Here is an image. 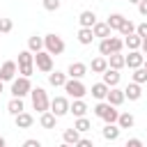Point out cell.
I'll return each mask as SVG.
<instances>
[{"label":"cell","mask_w":147,"mask_h":147,"mask_svg":"<svg viewBox=\"0 0 147 147\" xmlns=\"http://www.w3.org/2000/svg\"><path fill=\"white\" fill-rule=\"evenodd\" d=\"M30 99H32V108L39 115L46 113V110H51V99H48V94H46L44 87H32L30 90Z\"/></svg>","instance_id":"cell-1"},{"label":"cell","mask_w":147,"mask_h":147,"mask_svg":"<svg viewBox=\"0 0 147 147\" xmlns=\"http://www.w3.org/2000/svg\"><path fill=\"white\" fill-rule=\"evenodd\" d=\"M122 48H124V39H119V37L99 39V53H101L103 57H108V55H113V53H122Z\"/></svg>","instance_id":"cell-2"},{"label":"cell","mask_w":147,"mask_h":147,"mask_svg":"<svg viewBox=\"0 0 147 147\" xmlns=\"http://www.w3.org/2000/svg\"><path fill=\"white\" fill-rule=\"evenodd\" d=\"M64 39L60 37V34H55V32H48L46 37H44V51L46 53H51V55H62L64 53Z\"/></svg>","instance_id":"cell-3"},{"label":"cell","mask_w":147,"mask_h":147,"mask_svg":"<svg viewBox=\"0 0 147 147\" xmlns=\"http://www.w3.org/2000/svg\"><path fill=\"white\" fill-rule=\"evenodd\" d=\"M16 64H18V74L25 76V78H30V76L34 74V53H30V51H21Z\"/></svg>","instance_id":"cell-4"},{"label":"cell","mask_w":147,"mask_h":147,"mask_svg":"<svg viewBox=\"0 0 147 147\" xmlns=\"http://www.w3.org/2000/svg\"><path fill=\"white\" fill-rule=\"evenodd\" d=\"M62 87H64L67 96H71V99H83V96L87 94V87H85L83 80H78V78H67V83H64Z\"/></svg>","instance_id":"cell-5"},{"label":"cell","mask_w":147,"mask_h":147,"mask_svg":"<svg viewBox=\"0 0 147 147\" xmlns=\"http://www.w3.org/2000/svg\"><path fill=\"white\" fill-rule=\"evenodd\" d=\"M30 90H32V83H30V78H25V76H18V78H14L11 80V96H18V99H23V96H28L30 94Z\"/></svg>","instance_id":"cell-6"},{"label":"cell","mask_w":147,"mask_h":147,"mask_svg":"<svg viewBox=\"0 0 147 147\" xmlns=\"http://www.w3.org/2000/svg\"><path fill=\"white\" fill-rule=\"evenodd\" d=\"M34 67H37L41 74H51V71H53V55L46 53V51L34 53Z\"/></svg>","instance_id":"cell-7"},{"label":"cell","mask_w":147,"mask_h":147,"mask_svg":"<svg viewBox=\"0 0 147 147\" xmlns=\"http://www.w3.org/2000/svg\"><path fill=\"white\" fill-rule=\"evenodd\" d=\"M51 113L60 119V117H64V115H69V99L67 96H55V99H51Z\"/></svg>","instance_id":"cell-8"},{"label":"cell","mask_w":147,"mask_h":147,"mask_svg":"<svg viewBox=\"0 0 147 147\" xmlns=\"http://www.w3.org/2000/svg\"><path fill=\"white\" fill-rule=\"evenodd\" d=\"M16 74H18V64L14 60H7V62L0 64V80L2 83H11L16 78Z\"/></svg>","instance_id":"cell-9"},{"label":"cell","mask_w":147,"mask_h":147,"mask_svg":"<svg viewBox=\"0 0 147 147\" xmlns=\"http://www.w3.org/2000/svg\"><path fill=\"white\" fill-rule=\"evenodd\" d=\"M106 101H108L110 106L119 108V106L126 101V96H124V90H119V87H110V90H108V94H106Z\"/></svg>","instance_id":"cell-10"},{"label":"cell","mask_w":147,"mask_h":147,"mask_svg":"<svg viewBox=\"0 0 147 147\" xmlns=\"http://www.w3.org/2000/svg\"><path fill=\"white\" fill-rule=\"evenodd\" d=\"M142 62H145V55L140 51H129V55H124V64L129 69H138L142 67Z\"/></svg>","instance_id":"cell-11"},{"label":"cell","mask_w":147,"mask_h":147,"mask_svg":"<svg viewBox=\"0 0 147 147\" xmlns=\"http://www.w3.org/2000/svg\"><path fill=\"white\" fill-rule=\"evenodd\" d=\"M85 74H87V64H85V62H71V64L67 67V76H69V78H78V80H83Z\"/></svg>","instance_id":"cell-12"},{"label":"cell","mask_w":147,"mask_h":147,"mask_svg":"<svg viewBox=\"0 0 147 147\" xmlns=\"http://www.w3.org/2000/svg\"><path fill=\"white\" fill-rule=\"evenodd\" d=\"M101 76H103V83H106L108 87H117V85H119V80H122V74H119L117 69H110V67H108Z\"/></svg>","instance_id":"cell-13"},{"label":"cell","mask_w":147,"mask_h":147,"mask_svg":"<svg viewBox=\"0 0 147 147\" xmlns=\"http://www.w3.org/2000/svg\"><path fill=\"white\" fill-rule=\"evenodd\" d=\"M124 96L129 99V101H138L140 96H142V85H138V83H129L126 87H124Z\"/></svg>","instance_id":"cell-14"},{"label":"cell","mask_w":147,"mask_h":147,"mask_svg":"<svg viewBox=\"0 0 147 147\" xmlns=\"http://www.w3.org/2000/svg\"><path fill=\"white\" fill-rule=\"evenodd\" d=\"M14 124H16V129H30L32 124H34V117L30 115V113H18V115H14Z\"/></svg>","instance_id":"cell-15"},{"label":"cell","mask_w":147,"mask_h":147,"mask_svg":"<svg viewBox=\"0 0 147 147\" xmlns=\"http://www.w3.org/2000/svg\"><path fill=\"white\" fill-rule=\"evenodd\" d=\"M69 113L74 117H85L87 115V103L83 99H74V103H69Z\"/></svg>","instance_id":"cell-16"},{"label":"cell","mask_w":147,"mask_h":147,"mask_svg":"<svg viewBox=\"0 0 147 147\" xmlns=\"http://www.w3.org/2000/svg\"><path fill=\"white\" fill-rule=\"evenodd\" d=\"M78 23H80V28H92L96 23V14L92 9H85V11L78 14Z\"/></svg>","instance_id":"cell-17"},{"label":"cell","mask_w":147,"mask_h":147,"mask_svg":"<svg viewBox=\"0 0 147 147\" xmlns=\"http://www.w3.org/2000/svg\"><path fill=\"white\" fill-rule=\"evenodd\" d=\"M92 32H94V39H96V37H99V39L113 37V30L108 28V23H101V21H96V23L92 25Z\"/></svg>","instance_id":"cell-18"},{"label":"cell","mask_w":147,"mask_h":147,"mask_svg":"<svg viewBox=\"0 0 147 147\" xmlns=\"http://www.w3.org/2000/svg\"><path fill=\"white\" fill-rule=\"evenodd\" d=\"M108 90H110V87H108L103 80H101V83H94V85L90 87V92H92V96H94L96 101H106V94H108Z\"/></svg>","instance_id":"cell-19"},{"label":"cell","mask_w":147,"mask_h":147,"mask_svg":"<svg viewBox=\"0 0 147 147\" xmlns=\"http://www.w3.org/2000/svg\"><path fill=\"white\" fill-rule=\"evenodd\" d=\"M76 39H78V44H83V46H90V44L94 41V32H92V28H78V34H76Z\"/></svg>","instance_id":"cell-20"},{"label":"cell","mask_w":147,"mask_h":147,"mask_svg":"<svg viewBox=\"0 0 147 147\" xmlns=\"http://www.w3.org/2000/svg\"><path fill=\"white\" fill-rule=\"evenodd\" d=\"M119 133H122V129H119L117 124H106V126L101 129V136H103L106 140H110V142H113V140H117V138H119Z\"/></svg>","instance_id":"cell-21"},{"label":"cell","mask_w":147,"mask_h":147,"mask_svg":"<svg viewBox=\"0 0 147 147\" xmlns=\"http://www.w3.org/2000/svg\"><path fill=\"white\" fill-rule=\"evenodd\" d=\"M140 44H142V37L140 34H126L124 37V46L129 48V51H140Z\"/></svg>","instance_id":"cell-22"},{"label":"cell","mask_w":147,"mask_h":147,"mask_svg":"<svg viewBox=\"0 0 147 147\" xmlns=\"http://www.w3.org/2000/svg\"><path fill=\"white\" fill-rule=\"evenodd\" d=\"M90 69H92L94 74H103V71L108 69V57H103V55L94 57V60L90 62Z\"/></svg>","instance_id":"cell-23"},{"label":"cell","mask_w":147,"mask_h":147,"mask_svg":"<svg viewBox=\"0 0 147 147\" xmlns=\"http://www.w3.org/2000/svg\"><path fill=\"white\" fill-rule=\"evenodd\" d=\"M25 110V106H23V99H18V96H11L9 99V103H7V113L9 115H18V113H23Z\"/></svg>","instance_id":"cell-24"},{"label":"cell","mask_w":147,"mask_h":147,"mask_svg":"<svg viewBox=\"0 0 147 147\" xmlns=\"http://www.w3.org/2000/svg\"><path fill=\"white\" fill-rule=\"evenodd\" d=\"M117 117H119V110H117L115 106H110V103H108V108L103 110L101 119H103L106 124H117Z\"/></svg>","instance_id":"cell-25"},{"label":"cell","mask_w":147,"mask_h":147,"mask_svg":"<svg viewBox=\"0 0 147 147\" xmlns=\"http://www.w3.org/2000/svg\"><path fill=\"white\" fill-rule=\"evenodd\" d=\"M67 78H69V76L62 74V71H51V74H48V83H51L53 87H62V85L67 83Z\"/></svg>","instance_id":"cell-26"},{"label":"cell","mask_w":147,"mask_h":147,"mask_svg":"<svg viewBox=\"0 0 147 147\" xmlns=\"http://www.w3.org/2000/svg\"><path fill=\"white\" fill-rule=\"evenodd\" d=\"M55 122H57V117H55L51 110H46V113L39 115V124H41L44 129H55Z\"/></svg>","instance_id":"cell-27"},{"label":"cell","mask_w":147,"mask_h":147,"mask_svg":"<svg viewBox=\"0 0 147 147\" xmlns=\"http://www.w3.org/2000/svg\"><path fill=\"white\" fill-rule=\"evenodd\" d=\"M106 23H108V28H110V30H117V32H119V28H122V23H124V16H122L119 11H113V14L108 16V21H106Z\"/></svg>","instance_id":"cell-28"},{"label":"cell","mask_w":147,"mask_h":147,"mask_svg":"<svg viewBox=\"0 0 147 147\" xmlns=\"http://www.w3.org/2000/svg\"><path fill=\"white\" fill-rule=\"evenodd\" d=\"M28 51H30V53H39V51H44V37L32 34V37L28 39Z\"/></svg>","instance_id":"cell-29"},{"label":"cell","mask_w":147,"mask_h":147,"mask_svg":"<svg viewBox=\"0 0 147 147\" xmlns=\"http://www.w3.org/2000/svg\"><path fill=\"white\" fill-rule=\"evenodd\" d=\"M108 67H110V69H117V71L124 69V67H126V64H124V55H122V53H113V55H108Z\"/></svg>","instance_id":"cell-30"},{"label":"cell","mask_w":147,"mask_h":147,"mask_svg":"<svg viewBox=\"0 0 147 147\" xmlns=\"http://www.w3.org/2000/svg\"><path fill=\"white\" fill-rule=\"evenodd\" d=\"M133 124H136V117L131 113H119V117H117V126L119 129H131Z\"/></svg>","instance_id":"cell-31"},{"label":"cell","mask_w":147,"mask_h":147,"mask_svg":"<svg viewBox=\"0 0 147 147\" xmlns=\"http://www.w3.org/2000/svg\"><path fill=\"white\" fill-rule=\"evenodd\" d=\"M62 140H64L67 145H71V147H74V145L80 140V133H78L74 126H71V129H64V133H62Z\"/></svg>","instance_id":"cell-32"},{"label":"cell","mask_w":147,"mask_h":147,"mask_svg":"<svg viewBox=\"0 0 147 147\" xmlns=\"http://www.w3.org/2000/svg\"><path fill=\"white\" fill-rule=\"evenodd\" d=\"M74 129H76L78 133H85V131H90V129H92V122H90L87 117H76V122H74Z\"/></svg>","instance_id":"cell-33"},{"label":"cell","mask_w":147,"mask_h":147,"mask_svg":"<svg viewBox=\"0 0 147 147\" xmlns=\"http://www.w3.org/2000/svg\"><path fill=\"white\" fill-rule=\"evenodd\" d=\"M131 80H133V83H138V85H145V83H147V71H145L142 67L133 69V76H131Z\"/></svg>","instance_id":"cell-34"},{"label":"cell","mask_w":147,"mask_h":147,"mask_svg":"<svg viewBox=\"0 0 147 147\" xmlns=\"http://www.w3.org/2000/svg\"><path fill=\"white\" fill-rule=\"evenodd\" d=\"M133 32H136V23H131L129 18H124V23H122V28H119V34L126 37V34H133Z\"/></svg>","instance_id":"cell-35"},{"label":"cell","mask_w":147,"mask_h":147,"mask_svg":"<svg viewBox=\"0 0 147 147\" xmlns=\"http://www.w3.org/2000/svg\"><path fill=\"white\" fill-rule=\"evenodd\" d=\"M11 28H14L11 18H0V34H7V32H11Z\"/></svg>","instance_id":"cell-36"},{"label":"cell","mask_w":147,"mask_h":147,"mask_svg":"<svg viewBox=\"0 0 147 147\" xmlns=\"http://www.w3.org/2000/svg\"><path fill=\"white\" fill-rule=\"evenodd\" d=\"M41 5H44L46 11H57L60 9V0H41Z\"/></svg>","instance_id":"cell-37"},{"label":"cell","mask_w":147,"mask_h":147,"mask_svg":"<svg viewBox=\"0 0 147 147\" xmlns=\"http://www.w3.org/2000/svg\"><path fill=\"white\" fill-rule=\"evenodd\" d=\"M106 108H108V101H99V103H96V106H94L92 110H94V115H96V117H101Z\"/></svg>","instance_id":"cell-38"},{"label":"cell","mask_w":147,"mask_h":147,"mask_svg":"<svg viewBox=\"0 0 147 147\" xmlns=\"http://www.w3.org/2000/svg\"><path fill=\"white\" fill-rule=\"evenodd\" d=\"M136 34H140L142 39L147 37V21H145V23H140V25H136Z\"/></svg>","instance_id":"cell-39"},{"label":"cell","mask_w":147,"mask_h":147,"mask_svg":"<svg viewBox=\"0 0 147 147\" xmlns=\"http://www.w3.org/2000/svg\"><path fill=\"white\" fill-rule=\"evenodd\" d=\"M124 147H145V145H142V140H140V138H129Z\"/></svg>","instance_id":"cell-40"},{"label":"cell","mask_w":147,"mask_h":147,"mask_svg":"<svg viewBox=\"0 0 147 147\" xmlns=\"http://www.w3.org/2000/svg\"><path fill=\"white\" fill-rule=\"evenodd\" d=\"M74 147H94V142H92L90 138H80V140H78Z\"/></svg>","instance_id":"cell-41"},{"label":"cell","mask_w":147,"mask_h":147,"mask_svg":"<svg viewBox=\"0 0 147 147\" xmlns=\"http://www.w3.org/2000/svg\"><path fill=\"white\" fill-rule=\"evenodd\" d=\"M138 14L140 16H147V0H140L138 2Z\"/></svg>","instance_id":"cell-42"},{"label":"cell","mask_w":147,"mask_h":147,"mask_svg":"<svg viewBox=\"0 0 147 147\" xmlns=\"http://www.w3.org/2000/svg\"><path fill=\"white\" fill-rule=\"evenodd\" d=\"M23 147H41V142H39L37 138H28V140L23 142Z\"/></svg>","instance_id":"cell-43"},{"label":"cell","mask_w":147,"mask_h":147,"mask_svg":"<svg viewBox=\"0 0 147 147\" xmlns=\"http://www.w3.org/2000/svg\"><path fill=\"white\" fill-rule=\"evenodd\" d=\"M140 53H142V55H147V37H145V39H142V44H140Z\"/></svg>","instance_id":"cell-44"},{"label":"cell","mask_w":147,"mask_h":147,"mask_svg":"<svg viewBox=\"0 0 147 147\" xmlns=\"http://www.w3.org/2000/svg\"><path fill=\"white\" fill-rule=\"evenodd\" d=\"M0 147H7V140H5L2 136H0Z\"/></svg>","instance_id":"cell-45"},{"label":"cell","mask_w":147,"mask_h":147,"mask_svg":"<svg viewBox=\"0 0 147 147\" xmlns=\"http://www.w3.org/2000/svg\"><path fill=\"white\" fill-rule=\"evenodd\" d=\"M142 69H145V71H147V57H145V62H142Z\"/></svg>","instance_id":"cell-46"},{"label":"cell","mask_w":147,"mask_h":147,"mask_svg":"<svg viewBox=\"0 0 147 147\" xmlns=\"http://www.w3.org/2000/svg\"><path fill=\"white\" fill-rule=\"evenodd\" d=\"M129 2H133V5H138V2H140V0H129Z\"/></svg>","instance_id":"cell-47"},{"label":"cell","mask_w":147,"mask_h":147,"mask_svg":"<svg viewBox=\"0 0 147 147\" xmlns=\"http://www.w3.org/2000/svg\"><path fill=\"white\" fill-rule=\"evenodd\" d=\"M60 147H71V145H67V142H62V145H60Z\"/></svg>","instance_id":"cell-48"},{"label":"cell","mask_w":147,"mask_h":147,"mask_svg":"<svg viewBox=\"0 0 147 147\" xmlns=\"http://www.w3.org/2000/svg\"><path fill=\"white\" fill-rule=\"evenodd\" d=\"M0 94H2V80H0Z\"/></svg>","instance_id":"cell-49"}]
</instances>
